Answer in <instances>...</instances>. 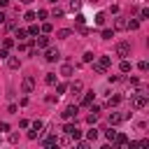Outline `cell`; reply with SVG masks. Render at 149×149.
I'll list each match as a JSON object with an SVG mask.
<instances>
[{"label":"cell","instance_id":"e0dca14e","mask_svg":"<svg viewBox=\"0 0 149 149\" xmlns=\"http://www.w3.org/2000/svg\"><path fill=\"white\" fill-rule=\"evenodd\" d=\"M137 28H140V19H130L126 23V30H137Z\"/></svg>","mask_w":149,"mask_h":149},{"label":"cell","instance_id":"603a6c76","mask_svg":"<svg viewBox=\"0 0 149 149\" xmlns=\"http://www.w3.org/2000/svg\"><path fill=\"white\" fill-rule=\"evenodd\" d=\"M100 35H102V40H112V37H114V30H112V28H102Z\"/></svg>","mask_w":149,"mask_h":149},{"label":"cell","instance_id":"ac0fdd59","mask_svg":"<svg viewBox=\"0 0 149 149\" xmlns=\"http://www.w3.org/2000/svg\"><path fill=\"white\" fill-rule=\"evenodd\" d=\"M93 95H95L93 91H86L84 98H81V105H91V102H93Z\"/></svg>","mask_w":149,"mask_h":149},{"label":"cell","instance_id":"f5cc1de1","mask_svg":"<svg viewBox=\"0 0 149 149\" xmlns=\"http://www.w3.org/2000/svg\"><path fill=\"white\" fill-rule=\"evenodd\" d=\"M88 2H93V5H95V2H98V0H88Z\"/></svg>","mask_w":149,"mask_h":149},{"label":"cell","instance_id":"30bf717a","mask_svg":"<svg viewBox=\"0 0 149 149\" xmlns=\"http://www.w3.org/2000/svg\"><path fill=\"white\" fill-rule=\"evenodd\" d=\"M70 91H72V95H79V93L84 91V84L77 79V81H72V84H70Z\"/></svg>","mask_w":149,"mask_h":149},{"label":"cell","instance_id":"7dc6e473","mask_svg":"<svg viewBox=\"0 0 149 149\" xmlns=\"http://www.w3.org/2000/svg\"><path fill=\"white\" fill-rule=\"evenodd\" d=\"M74 21H77V23H79V26H81V23H84V21H86V19H84V14H77V19H74Z\"/></svg>","mask_w":149,"mask_h":149},{"label":"cell","instance_id":"44dd1931","mask_svg":"<svg viewBox=\"0 0 149 149\" xmlns=\"http://www.w3.org/2000/svg\"><path fill=\"white\" fill-rule=\"evenodd\" d=\"M58 144H61V147H68V144H72V137H70V135L65 133L63 137H58Z\"/></svg>","mask_w":149,"mask_h":149},{"label":"cell","instance_id":"ab89813d","mask_svg":"<svg viewBox=\"0 0 149 149\" xmlns=\"http://www.w3.org/2000/svg\"><path fill=\"white\" fill-rule=\"evenodd\" d=\"M23 19H26V21H35V12H26Z\"/></svg>","mask_w":149,"mask_h":149},{"label":"cell","instance_id":"681fc988","mask_svg":"<svg viewBox=\"0 0 149 149\" xmlns=\"http://www.w3.org/2000/svg\"><path fill=\"white\" fill-rule=\"evenodd\" d=\"M5 21H7V14H5V12H0V23H5Z\"/></svg>","mask_w":149,"mask_h":149},{"label":"cell","instance_id":"277c9868","mask_svg":"<svg viewBox=\"0 0 149 149\" xmlns=\"http://www.w3.org/2000/svg\"><path fill=\"white\" fill-rule=\"evenodd\" d=\"M114 51H116V56H121V58L130 56V42H116Z\"/></svg>","mask_w":149,"mask_h":149},{"label":"cell","instance_id":"836d02e7","mask_svg":"<svg viewBox=\"0 0 149 149\" xmlns=\"http://www.w3.org/2000/svg\"><path fill=\"white\" fill-rule=\"evenodd\" d=\"M63 14H65V12H63V9H61V7H56V9H54V12H51V16H54V19H61V16H63Z\"/></svg>","mask_w":149,"mask_h":149},{"label":"cell","instance_id":"d6a6232c","mask_svg":"<svg viewBox=\"0 0 149 149\" xmlns=\"http://www.w3.org/2000/svg\"><path fill=\"white\" fill-rule=\"evenodd\" d=\"M40 133H42V130H35V128H33V130H28V140H37V137H40Z\"/></svg>","mask_w":149,"mask_h":149},{"label":"cell","instance_id":"f35d334b","mask_svg":"<svg viewBox=\"0 0 149 149\" xmlns=\"http://www.w3.org/2000/svg\"><path fill=\"white\" fill-rule=\"evenodd\" d=\"M147 16H149V9H147V7H142V9H140V21H142V19H147Z\"/></svg>","mask_w":149,"mask_h":149},{"label":"cell","instance_id":"9c48e42d","mask_svg":"<svg viewBox=\"0 0 149 149\" xmlns=\"http://www.w3.org/2000/svg\"><path fill=\"white\" fill-rule=\"evenodd\" d=\"M35 42H37L40 49H47V47H49V37H47V33H44V35H35Z\"/></svg>","mask_w":149,"mask_h":149},{"label":"cell","instance_id":"bcb514c9","mask_svg":"<svg viewBox=\"0 0 149 149\" xmlns=\"http://www.w3.org/2000/svg\"><path fill=\"white\" fill-rule=\"evenodd\" d=\"M116 81H121V77H116V74H109V84H116Z\"/></svg>","mask_w":149,"mask_h":149},{"label":"cell","instance_id":"8d00e7d4","mask_svg":"<svg viewBox=\"0 0 149 149\" xmlns=\"http://www.w3.org/2000/svg\"><path fill=\"white\" fill-rule=\"evenodd\" d=\"M137 68H140L142 72H147V70H149V63H147V61H140V63H137Z\"/></svg>","mask_w":149,"mask_h":149},{"label":"cell","instance_id":"d6986e66","mask_svg":"<svg viewBox=\"0 0 149 149\" xmlns=\"http://www.w3.org/2000/svg\"><path fill=\"white\" fill-rule=\"evenodd\" d=\"M68 135H70V137H72V142H74V140H79V137H81V130H79V128H77V126H72V128H70V133H68Z\"/></svg>","mask_w":149,"mask_h":149},{"label":"cell","instance_id":"cb8c5ba5","mask_svg":"<svg viewBox=\"0 0 149 149\" xmlns=\"http://www.w3.org/2000/svg\"><path fill=\"white\" fill-rule=\"evenodd\" d=\"M130 68H133V65H130V61H126V58H123V61H121V65H119V70H121V72H130Z\"/></svg>","mask_w":149,"mask_h":149},{"label":"cell","instance_id":"7c38bea8","mask_svg":"<svg viewBox=\"0 0 149 149\" xmlns=\"http://www.w3.org/2000/svg\"><path fill=\"white\" fill-rule=\"evenodd\" d=\"M126 23H128V19H126V16H116L114 28H116V30H126Z\"/></svg>","mask_w":149,"mask_h":149},{"label":"cell","instance_id":"52a82bcc","mask_svg":"<svg viewBox=\"0 0 149 149\" xmlns=\"http://www.w3.org/2000/svg\"><path fill=\"white\" fill-rule=\"evenodd\" d=\"M98 112H100V107H98V105H91V114L86 116V121H88L91 126H93V123L98 121Z\"/></svg>","mask_w":149,"mask_h":149},{"label":"cell","instance_id":"484cf974","mask_svg":"<svg viewBox=\"0 0 149 149\" xmlns=\"http://www.w3.org/2000/svg\"><path fill=\"white\" fill-rule=\"evenodd\" d=\"M12 47H14V40H12V37H5V40H2V49H7V51H9Z\"/></svg>","mask_w":149,"mask_h":149},{"label":"cell","instance_id":"ba28073f","mask_svg":"<svg viewBox=\"0 0 149 149\" xmlns=\"http://www.w3.org/2000/svg\"><path fill=\"white\" fill-rule=\"evenodd\" d=\"M121 121H126V114H119V112H112L109 114V126H116Z\"/></svg>","mask_w":149,"mask_h":149},{"label":"cell","instance_id":"7402d4cb","mask_svg":"<svg viewBox=\"0 0 149 149\" xmlns=\"http://www.w3.org/2000/svg\"><path fill=\"white\" fill-rule=\"evenodd\" d=\"M105 21H107L105 12H98V14H95V23H98V26H105Z\"/></svg>","mask_w":149,"mask_h":149},{"label":"cell","instance_id":"f1b7e54d","mask_svg":"<svg viewBox=\"0 0 149 149\" xmlns=\"http://www.w3.org/2000/svg\"><path fill=\"white\" fill-rule=\"evenodd\" d=\"M81 7V0H70V12H77Z\"/></svg>","mask_w":149,"mask_h":149},{"label":"cell","instance_id":"83f0119b","mask_svg":"<svg viewBox=\"0 0 149 149\" xmlns=\"http://www.w3.org/2000/svg\"><path fill=\"white\" fill-rule=\"evenodd\" d=\"M77 142V149H88L91 144H88V140H74Z\"/></svg>","mask_w":149,"mask_h":149},{"label":"cell","instance_id":"5b68a950","mask_svg":"<svg viewBox=\"0 0 149 149\" xmlns=\"http://www.w3.org/2000/svg\"><path fill=\"white\" fill-rule=\"evenodd\" d=\"M77 112H79V107H77V105H68V107L63 109V119H65V121H70V119H74V116H77Z\"/></svg>","mask_w":149,"mask_h":149},{"label":"cell","instance_id":"d4e9b609","mask_svg":"<svg viewBox=\"0 0 149 149\" xmlns=\"http://www.w3.org/2000/svg\"><path fill=\"white\" fill-rule=\"evenodd\" d=\"M95 137H98V128H91V130H86V140H88V142H93Z\"/></svg>","mask_w":149,"mask_h":149},{"label":"cell","instance_id":"e575fe53","mask_svg":"<svg viewBox=\"0 0 149 149\" xmlns=\"http://www.w3.org/2000/svg\"><path fill=\"white\" fill-rule=\"evenodd\" d=\"M28 35H33V37H35V35H40V28H37L35 23H33V26L28 28Z\"/></svg>","mask_w":149,"mask_h":149},{"label":"cell","instance_id":"3957f363","mask_svg":"<svg viewBox=\"0 0 149 149\" xmlns=\"http://www.w3.org/2000/svg\"><path fill=\"white\" fill-rule=\"evenodd\" d=\"M21 91H23V93H33V91H35V77H33V74H26V77H23Z\"/></svg>","mask_w":149,"mask_h":149},{"label":"cell","instance_id":"b9f144b4","mask_svg":"<svg viewBox=\"0 0 149 149\" xmlns=\"http://www.w3.org/2000/svg\"><path fill=\"white\" fill-rule=\"evenodd\" d=\"M128 84H130V86H137L140 79H137V77H128Z\"/></svg>","mask_w":149,"mask_h":149},{"label":"cell","instance_id":"ffe728a7","mask_svg":"<svg viewBox=\"0 0 149 149\" xmlns=\"http://www.w3.org/2000/svg\"><path fill=\"white\" fill-rule=\"evenodd\" d=\"M119 102H121V95H109V98H107V105H109V107H116Z\"/></svg>","mask_w":149,"mask_h":149},{"label":"cell","instance_id":"ee69618b","mask_svg":"<svg viewBox=\"0 0 149 149\" xmlns=\"http://www.w3.org/2000/svg\"><path fill=\"white\" fill-rule=\"evenodd\" d=\"M9 130V123H5V121H0V133H7Z\"/></svg>","mask_w":149,"mask_h":149},{"label":"cell","instance_id":"9a60e30c","mask_svg":"<svg viewBox=\"0 0 149 149\" xmlns=\"http://www.w3.org/2000/svg\"><path fill=\"white\" fill-rule=\"evenodd\" d=\"M70 35H72V30H70V28H61V30L56 33V37H58V40H68Z\"/></svg>","mask_w":149,"mask_h":149},{"label":"cell","instance_id":"db71d44e","mask_svg":"<svg viewBox=\"0 0 149 149\" xmlns=\"http://www.w3.org/2000/svg\"><path fill=\"white\" fill-rule=\"evenodd\" d=\"M49 2H54V5H56V2H58V0H49Z\"/></svg>","mask_w":149,"mask_h":149},{"label":"cell","instance_id":"5bb4252c","mask_svg":"<svg viewBox=\"0 0 149 149\" xmlns=\"http://www.w3.org/2000/svg\"><path fill=\"white\" fill-rule=\"evenodd\" d=\"M42 144H44V147H56V144H58V137H56V135H49V137L42 140Z\"/></svg>","mask_w":149,"mask_h":149},{"label":"cell","instance_id":"7bdbcfd3","mask_svg":"<svg viewBox=\"0 0 149 149\" xmlns=\"http://www.w3.org/2000/svg\"><path fill=\"white\" fill-rule=\"evenodd\" d=\"M30 126H33V128H35V130H42V121H40V119H37V121H33V123H30Z\"/></svg>","mask_w":149,"mask_h":149},{"label":"cell","instance_id":"d590c367","mask_svg":"<svg viewBox=\"0 0 149 149\" xmlns=\"http://www.w3.org/2000/svg\"><path fill=\"white\" fill-rule=\"evenodd\" d=\"M114 135H116V130H112V128H109V130H105V137H107L109 142H114Z\"/></svg>","mask_w":149,"mask_h":149},{"label":"cell","instance_id":"4dcf8cb0","mask_svg":"<svg viewBox=\"0 0 149 149\" xmlns=\"http://www.w3.org/2000/svg\"><path fill=\"white\" fill-rule=\"evenodd\" d=\"M16 37H19V42H23V40L28 37V30H23V28H21V30H16Z\"/></svg>","mask_w":149,"mask_h":149},{"label":"cell","instance_id":"60d3db41","mask_svg":"<svg viewBox=\"0 0 149 149\" xmlns=\"http://www.w3.org/2000/svg\"><path fill=\"white\" fill-rule=\"evenodd\" d=\"M9 142L16 144V142H19V133H9Z\"/></svg>","mask_w":149,"mask_h":149},{"label":"cell","instance_id":"8fae6325","mask_svg":"<svg viewBox=\"0 0 149 149\" xmlns=\"http://www.w3.org/2000/svg\"><path fill=\"white\" fill-rule=\"evenodd\" d=\"M114 142H116V147H128V137L123 133H116L114 135Z\"/></svg>","mask_w":149,"mask_h":149},{"label":"cell","instance_id":"816d5d0a","mask_svg":"<svg viewBox=\"0 0 149 149\" xmlns=\"http://www.w3.org/2000/svg\"><path fill=\"white\" fill-rule=\"evenodd\" d=\"M21 2H23V5H30V2H33V0H21Z\"/></svg>","mask_w":149,"mask_h":149},{"label":"cell","instance_id":"1f68e13d","mask_svg":"<svg viewBox=\"0 0 149 149\" xmlns=\"http://www.w3.org/2000/svg\"><path fill=\"white\" fill-rule=\"evenodd\" d=\"M93 58H95V56H93V51H86V54L81 56V61H84V63H91Z\"/></svg>","mask_w":149,"mask_h":149},{"label":"cell","instance_id":"8992f818","mask_svg":"<svg viewBox=\"0 0 149 149\" xmlns=\"http://www.w3.org/2000/svg\"><path fill=\"white\" fill-rule=\"evenodd\" d=\"M61 58V54H58V49H49L47 47V54H44V61H49V63H54V61H58Z\"/></svg>","mask_w":149,"mask_h":149},{"label":"cell","instance_id":"4fadbf2b","mask_svg":"<svg viewBox=\"0 0 149 149\" xmlns=\"http://www.w3.org/2000/svg\"><path fill=\"white\" fill-rule=\"evenodd\" d=\"M19 65H21V61H19L16 56H7V68H12V70H19Z\"/></svg>","mask_w":149,"mask_h":149},{"label":"cell","instance_id":"6da1fadb","mask_svg":"<svg viewBox=\"0 0 149 149\" xmlns=\"http://www.w3.org/2000/svg\"><path fill=\"white\" fill-rule=\"evenodd\" d=\"M147 95H149V93H142V91L130 93V107H133V109H144V107H147Z\"/></svg>","mask_w":149,"mask_h":149},{"label":"cell","instance_id":"7a4b0ae2","mask_svg":"<svg viewBox=\"0 0 149 149\" xmlns=\"http://www.w3.org/2000/svg\"><path fill=\"white\" fill-rule=\"evenodd\" d=\"M95 63H93V70L98 72V74H105L107 72V68L112 65V58L109 56H98V58H93Z\"/></svg>","mask_w":149,"mask_h":149},{"label":"cell","instance_id":"f907efd6","mask_svg":"<svg viewBox=\"0 0 149 149\" xmlns=\"http://www.w3.org/2000/svg\"><path fill=\"white\" fill-rule=\"evenodd\" d=\"M7 2H9V0H0V9H2V7H7Z\"/></svg>","mask_w":149,"mask_h":149},{"label":"cell","instance_id":"74e56055","mask_svg":"<svg viewBox=\"0 0 149 149\" xmlns=\"http://www.w3.org/2000/svg\"><path fill=\"white\" fill-rule=\"evenodd\" d=\"M56 91H58V95L65 93V91H68V84H56Z\"/></svg>","mask_w":149,"mask_h":149},{"label":"cell","instance_id":"4316f807","mask_svg":"<svg viewBox=\"0 0 149 149\" xmlns=\"http://www.w3.org/2000/svg\"><path fill=\"white\" fill-rule=\"evenodd\" d=\"M44 81H47L49 86H54V84H56V74H54V72H49V74L44 77Z\"/></svg>","mask_w":149,"mask_h":149},{"label":"cell","instance_id":"f6af8a7d","mask_svg":"<svg viewBox=\"0 0 149 149\" xmlns=\"http://www.w3.org/2000/svg\"><path fill=\"white\" fill-rule=\"evenodd\" d=\"M5 26H7V30H14V28H16V23H14V21H5Z\"/></svg>","mask_w":149,"mask_h":149},{"label":"cell","instance_id":"2e32d148","mask_svg":"<svg viewBox=\"0 0 149 149\" xmlns=\"http://www.w3.org/2000/svg\"><path fill=\"white\" fill-rule=\"evenodd\" d=\"M72 72H74V68H72L70 63H65V65L61 68V74H63V77H72Z\"/></svg>","mask_w":149,"mask_h":149},{"label":"cell","instance_id":"c3c4849f","mask_svg":"<svg viewBox=\"0 0 149 149\" xmlns=\"http://www.w3.org/2000/svg\"><path fill=\"white\" fill-rule=\"evenodd\" d=\"M42 33H51V23H44L42 26Z\"/></svg>","mask_w":149,"mask_h":149},{"label":"cell","instance_id":"f546056e","mask_svg":"<svg viewBox=\"0 0 149 149\" xmlns=\"http://www.w3.org/2000/svg\"><path fill=\"white\" fill-rule=\"evenodd\" d=\"M47 16H49L47 9H37V12H35V19H47Z\"/></svg>","mask_w":149,"mask_h":149}]
</instances>
